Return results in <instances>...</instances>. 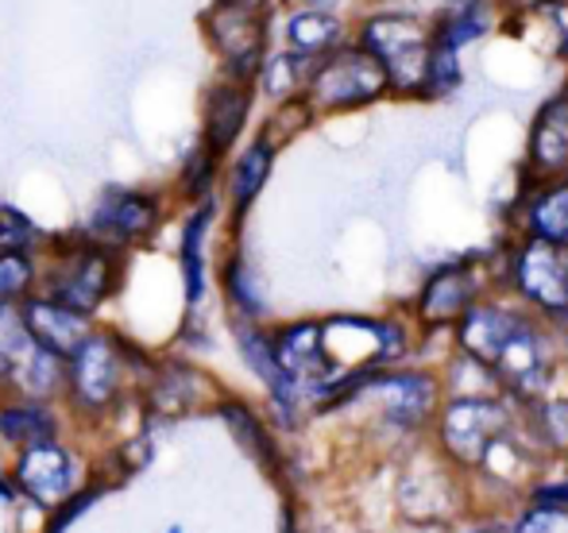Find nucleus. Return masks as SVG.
I'll return each mask as SVG.
<instances>
[{"instance_id": "nucleus-1", "label": "nucleus", "mask_w": 568, "mask_h": 533, "mask_svg": "<svg viewBox=\"0 0 568 533\" xmlns=\"http://www.w3.org/2000/svg\"><path fill=\"white\" fill-rule=\"evenodd\" d=\"M356 43L383 62L390 98H426V74L434 59V20L426 8H367L356 20Z\"/></svg>"}, {"instance_id": "nucleus-2", "label": "nucleus", "mask_w": 568, "mask_h": 533, "mask_svg": "<svg viewBox=\"0 0 568 533\" xmlns=\"http://www.w3.org/2000/svg\"><path fill=\"white\" fill-rule=\"evenodd\" d=\"M515 399L503 391L453 394L437 410V441L460 468H484L491 449L507 433H515Z\"/></svg>"}, {"instance_id": "nucleus-3", "label": "nucleus", "mask_w": 568, "mask_h": 533, "mask_svg": "<svg viewBox=\"0 0 568 533\" xmlns=\"http://www.w3.org/2000/svg\"><path fill=\"white\" fill-rule=\"evenodd\" d=\"M387 98H390L387 70L356 39L337 47L333 54H325V59H317L314 78H310V90H306V105L325 116L359 113V109H372Z\"/></svg>"}, {"instance_id": "nucleus-4", "label": "nucleus", "mask_w": 568, "mask_h": 533, "mask_svg": "<svg viewBox=\"0 0 568 533\" xmlns=\"http://www.w3.org/2000/svg\"><path fill=\"white\" fill-rule=\"evenodd\" d=\"M507 286L523 306L541 314L546 321L568 317V248L534 236H518L507 248Z\"/></svg>"}, {"instance_id": "nucleus-5", "label": "nucleus", "mask_w": 568, "mask_h": 533, "mask_svg": "<svg viewBox=\"0 0 568 533\" xmlns=\"http://www.w3.org/2000/svg\"><path fill=\"white\" fill-rule=\"evenodd\" d=\"M267 4L252 0H217L210 12V39L225 54L229 78L255 82L267 59Z\"/></svg>"}, {"instance_id": "nucleus-6", "label": "nucleus", "mask_w": 568, "mask_h": 533, "mask_svg": "<svg viewBox=\"0 0 568 533\" xmlns=\"http://www.w3.org/2000/svg\"><path fill=\"white\" fill-rule=\"evenodd\" d=\"M487 259L479 256H464L453 259V264L437 267L434 275L426 278L418 294V306H414V317H418L426 329H442V325H456L491 283H487Z\"/></svg>"}, {"instance_id": "nucleus-7", "label": "nucleus", "mask_w": 568, "mask_h": 533, "mask_svg": "<svg viewBox=\"0 0 568 533\" xmlns=\"http://www.w3.org/2000/svg\"><path fill=\"white\" fill-rule=\"evenodd\" d=\"M356 394H372L383 402V418L398 429H418L437 418V402H442V383L426 371H390L375 368L359 383ZM352 394V399H356Z\"/></svg>"}, {"instance_id": "nucleus-8", "label": "nucleus", "mask_w": 568, "mask_h": 533, "mask_svg": "<svg viewBox=\"0 0 568 533\" xmlns=\"http://www.w3.org/2000/svg\"><path fill=\"white\" fill-rule=\"evenodd\" d=\"M530 306L523 301H503V298H479L460 321L453 325L456 329V348L468 352L471 360L487 363L491 368L499 360V352L507 348V340L515 337V329L526 321Z\"/></svg>"}, {"instance_id": "nucleus-9", "label": "nucleus", "mask_w": 568, "mask_h": 533, "mask_svg": "<svg viewBox=\"0 0 568 533\" xmlns=\"http://www.w3.org/2000/svg\"><path fill=\"white\" fill-rule=\"evenodd\" d=\"M568 174V74L538 105L526 132V178Z\"/></svg>"}, {"instance_id": "nucleus-10", "label": "nucleus", "mask_w": 568, "mask_h": 533, "mask_svg": "<svg viewBox=\"0 0 568 533\" xmlns=\"http://www.w3.org/2000/svg\"><path fill=\"white\" fill-rule=\"evenodd\" d=\"M518 233L568 248V174L557 178H526L515 202Z\"/></svg>"}, {"instance_id": "nucleus-11", "label": "nucleus", "mask_w": 568, "mask_h": 533, "mask_svg": "<svg viewBox=\"0 0 568 533\" xmlns=\"http://www.w3.org/2000/svg\"><path fill=\"white\" fill-rule=\"evenodd\" d=\"M352 39H356V20L333 8H294L283 23V43L314 59H325Z\"/></svg>"}, {"instance_id": "nucleus-12", "label": "nucleus", "mask_w": 568, "mask_h": 533, "mask_svg": "<svg viewBox=\"0 0 568 533\" xmlns=\"http://www.w3.org/2000/svg\"><path fill=\"white\" fill-rule=\"evenodd\" d=\"M109 283H113V267H109L105 252H78L51 278V298L78 314H90L109 294Z\"/></svg>"}, {"instance_id": "nucleus-13", "label": "nucleus", "mask_w": 568, "mask_h": 533, "mask_svg": "<svg viewBox=\"0 0 568 533\" xmlns=\"http://www.w3.org/2000/svg\"><path fill=\"white\" fill-rule=\"evenodd\" d=\"M16 480H20V488L28 491L39 506H54L67 499L70 483H74V468H70V457L59 444L43 441V444L23 449L20 464H16Z\"/></svg>"}, {"instance_id": "nucleus-14", "label": "nucleus", "mask_w": 568, "mask_h": 533, "mask_svg": "<svg viewBox=\"0 0 568 533\" xmlns=\"http://www.w3.org/2000/svg\"><path fill=\"white\" fill-rule=\"evenodd\" d=\"M70 383L82 406H105L116 394L120 383V360L116 348L105 337H90L74 356H70Z\"/></svg>"}, {"instance_id": "nucleus-15", "label": "nucleus", "mask_w": 568, "mask_h": 533, "mask_svg": "<svg viewBox=\"0 0 568 533\" xmlns=\"http://www.w3.org/2000/svg\"><path fill=\"white\" fill-rule=\"evenodd\" d=\"M23 317H28L31 337H36L43 348H51L54 356H62V360L74 356L78 348L90 340V332H85V314H78V309L62 306V301H54V298L28 301Z\"/></svg>"}, {"instance_id": "nucleus-16", "label": "nucleus", "mask_w": 568, "mask_h": 533, "mask_svg": "<svg viewBox=\"0 0 568 533\" xmlns=\"http://www.w3.org/2000/svg\"><path fill=\"white\" fill-rule=\"evenodd\" d=\"M252 85L255 82H240V78H229L221 90L210 93V116H205V140H210V151L221 155L236 143L240 129L247 121V109H252Z\"/></svg>"}, {"instance_id": "nucleus-17", "label": "nucleus", "mask_w": 568, "mask_h": 533, "mask_svg": "<svg viewBox=\"0 0 568 533\" xmlns=\"http://www.w3.org/2000/svg\"><path fill=\"white\" fill-rule=\"evenodd\" d=\"M314 66L317 59L314 54H302V51H291V47H283V51L267 54L263 59V70H260V90L267 93L271 101H283V105H291V101H302L310 90V78H314Z\"/></svg>"}, {"instance_id": "nucleus-18", "label": "nucleus", "mask_w": 568, "mask_h": 533, "mask_svg": "<svg viewBox=\"0 0 568 533\" xmlns=\"http://www.w3.org/2000/svg\"><path fill=\"white\" fill-rule=\"evenodd\" d=\"M151 225H155V202H148L143 194H128V189H109L93 217V228L109 233L113 240L148 236Z\"/></svg>"}, {"instance_id": "nucleus-19", "label": "nucleus", "mask_w": 568, "mask_h": 533, "mask_svg": "<svg viewBox=\"0 0 568 533\" xmlns=\"http://www.w3.org/2000/svg\"><path fill=\"white\" fill-rule=\"evenodd\" d=\"M271 166H275V143H271V135H260V140H252L240 151L236 166H232V205H236V213H244L260 197V189L271 178Z\"/></svg>"}, {"instance_id": "nucleus-20", "label": "nucleus", "mask_w": 568, "mask_h": 533, "mask_svg": "<svg viewBox=\"0 0 568 533\" xmlns=\"http://www.w3.org/2000/svg\"><path fill=\"white\" fill-rule=\"evenodd\" d=\"M36 348H39V340L31 337L28 317L0 298V379L16 376V371L28 363V356L36 352Z\"/></svg>"}, {"instance_id": "nucleus-21", "label": "nucleus", "mask_w": 568, "mask_h": 533, "mask_svg": "<svg viewBox=\"0 0 568 533\" xmlns=\"http://www.w3.org/2000/svg\"><path fill=\"white\" fill-rule=\"evenodd\" d=\"M468 82V66H464V54L449 51L434 39V59H429V74H426V98L422 101H453L456 93Z\"/></svg>"}, {"instance_id": "nucleus-22", "label": "nucleus", "mask_w": 568, "mask_h": 533, "mask_svg": "<svg viewBox=\"0 0 568 533\" xmlns=\"http://www.w3.org/2000/svg\"><path fill=\"white\" fill-rule=\"evenodd\" d=\"M0 433L12 444H43L54 441V418L43 410V406H8L0 413Z\"/></svg>"}, {"instance_id": "nucleus-23", "label": "nucleus", "mask_w": 568, "mask_h": 533, "mask_svg": "<svg viewBox=\"0 0 568 533\" xmlns=\"http://www.w3.org/2000/svg\"><path fill=\"white\" fill-rule=\"evenodd\" d=\"M213 221V202L202 205V209L190 217L186 233H182V270H186V298L197 301L205 290V275H202V240H205V228Z\"/></svg>"}, {"instance_id": "nucleus-24", "label": "nucleus", "mask_w": 568, "mask_h": 533, "mask_svg": "<svg viewBox=\"0 0 568 533\" xmlns=\"http://www.w3.org/2000/svg\"><path fill=\"white\" fill-rule=\"evenodd\" d=\"M523 410H530V426L538 429L541 441L554 449H568V399H541Z\"/></svg>"}, {"instance_id": "nucleus-25", "label": "nucleus", "mask_w": 568, "mask_h": 533, "mask_svg": "<svg viewBox=\"0 0 568 533\" xmlns=\"http://www.w3.org/2000/svg\"><path fill=\"white\" fill-rule=\"evenodd\" d=\"M225 286H229L232 306H236L244 317H260L263 314V298H260V290H255V278H252V270H247L244 259H232V264H229Z\"/></svg>"}, {"instance_id": "nucleus-26", "label": "nucleus", "mask_w": 568, "mask_h": 533, "mask_svg": "<svg viewBox=\"0 0 568 533\" xmlns=\"http://www.w3.org/2000/svg\"><path fill=\"white\" fill-rule=\"evenodd\" d=\"M221 413H225V421L232 426V433L240 437V444H247V452H255V457L263 460V464H271L275 460V452H271L267 437H263V426L252 418V413L244 410V406H221Z\"/></svg>"}, {"instance_id": "nucleus-27", "label": "nucleus", "mask_w": 568, "mask_h": 533, "mask_svg": "<svg viewBox=\"0 0 568 533\" xmlns=\"http://www.w3.org/2000/svg\"><path fill=\"white\" fill-rule=\"evenodd\" d=\"M31 286V259L23 252H0V298H16Z\"/></svg>"}, {"instance_id": "nucleus-28", "label": "nucleus", "mask_w": 568, "mask_h": 533, "mask_svg": "<svg viewBox=\"0 0 568 533\" xmlns=\"http://www.w3.org/2000/svg\"><path fill=\"white\" fill-rule=\"evenodd\" d=\"M515 533H568V506L534 503V511H526Z\"/></svg>"}, {"instance_id": "nucleus-29", "label": "nucleus", "mask_w": 568, "mask_h": 533, "mask_svg": "<svg viewBox=\"0 0 568 533\" xmlns=\"http://www.w3.org/2000/svg\"><path fill=\"white\" fill-rule=\"evenodd\" d=\"M36 240V228L16 209H0V252H23Z\"/></svg>"}, {"instance_id": "nucleus-30", "label": "nucleus", "mask_w": 568, "mask_h": 533, "mask_svg": "<svg viewBox=\"0 0 568 533\" xmlns=\"http://www.w3.org/2000/svg\"><path fill=\"white\" fill-rule=\"evenodd\" d=\"M499 4L507 8V16H515V12H530V8L546 4V0H499Z\"/></svg>"}, {"instance_id": "nucleus-31", "label": "nucleus", "mask_w": 568, "mask_h": 533, "mask_svg": "<svg viewBox=\"0 0 568 533\" xmlns=\"http://www.w3.org/2000/svg\"><path fill=\"white\" fill-rule=\"evenodd\" d=\"M0 495H4V499H8V495H12V491H8V488H4V480H0Z\"/></svg>"}, {"instance_id": "nucleus-32", "label": "nucleus", "mask_w": 568, "mask_h": 533, "mask_svg": "<svg viewBox=\"0 0 568 533\" xmlns=\"http://www.w3.org/2000/svg\"><path fill=\"white\" fill-rule=\"evenodd\" d=\"M171 533H182V530H179V526H174V530H171Z\"/></svg>"}]
</instances>
